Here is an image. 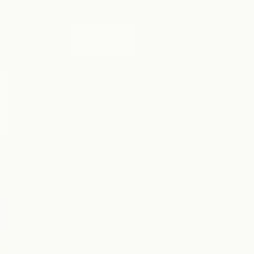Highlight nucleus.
Listing matches in <instances>:
<instances>
[]
</instances>
